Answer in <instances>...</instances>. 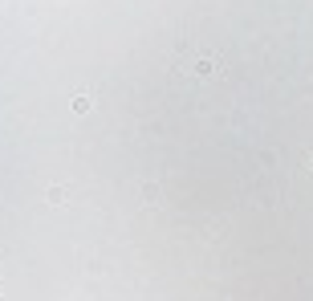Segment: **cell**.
Returning a JSON list of instances; mask_svg holds the SVG:
<instances>
[{
    "label": "cell",
    "instance_id": "7a4b0ae2",
    "mask_svg": "<svg viewBox=\"0 0 313 301\" xmlns=\"http://www.w3.org/2000/svg\"><path fill=\"white\" fill-rule=\"evenodd\" d=\"M90 106H94V98H90V94H77V98H74V110H77V114H86Z\"/></svg>",
    "mask_w": 313,
    "mask_h": 301
},
{
    "label": "cell",
    "instance_id": "277c9868",
    "mask_svg": "<svg viewBox=\"0 0 313 301\" xmlns=\"http://www.w3.org/2000/svg\"><path fill=\"white\" fill-rule=\"evenodd\" d=\"M309 171H313V159H309Z\"/></svg>",
    "mask_w": 313,
    "mask_h": 301
},
{
    "label": "cell",
    "instance_id": "3957f363",
    "mask_svg": "<svg viewBox=\"0 0 313 301\" xmlns=\"http://www.w3.org/2000/svg\"><path fill=\"white\" fill-rule=\"evenodd\" d=\"M49 204H65V188H49Z\"/></svg>",
    "mask_w": 313,
    "mask_h": 301
},
{
    "label": "cell",
    "instance_id": "6da1fadb",
    "mask_svg": "<svg viewBox=\"0 0 313 301\" xmlns=\"http://www.w3.org/2000/svg\"><path fill=\"white\" fill-rule=\"evenodd\" d=\"M179 74L191 77V82H212V77H220V57L216 53H187V57H179Z\"/></svg>",
    "mask_w": 313,
    "mask_h": 301
}]
</instances>
